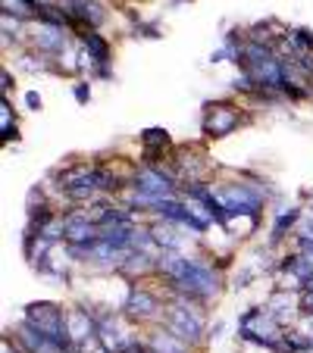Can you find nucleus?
I'll return each instance as SVG.
<instances>
[{"label":"nucleus","instance_id":"nucleus-15","mask_svg":"<svg viewBox=\"0 0 313 353\" xmlns=\"http://www.w3.org/2000/svg\"><path fill=\"white\" fill-rule=\"evenodd\" d=\"M79 44H82V47H88L97 63H113V41H110L104 32H91V34H85V38H82Z\"/></svg>","mask_w":313,"mask_h":353},{"label":"nucleus","instance_id":"nucleus-21","mask_svg":"<svg viewBox=\"0 0 313 353\" xmlns=\"http://www.w3.org/2000/svg\"><path fill=\"white\" fill-rule=\"evenodd\" d=\"M0 91H3V97H13V91H16V79L10 72V66L0 69Z\"/></svg>","mask_w":313,"mask_h":353},{"label":"nucleus","instance_id":"nucleus-6","mask_svg":"<svg viewBox=\"0 0 313 353\" xmlns=\"http://www.w3.org/2000/svg\"><path fill=\"white\" fill-rule=\"evenodd\" d=\"M73 41H75L73 32H66V28L28 22V50H38V54H47V57H60Z\"/></svg>","mask_w":313,"mask_h":353},{"label":"nucleus","instance_id":"nucleus-16","mask_svg":"<svg viewBox=\"0 0 313 353\" xmlns=\"http://www.w3.org/2000/svg\"><path fill=\"white\" fill-rule=\"evenodd\" d=\"M129 38H138V41H160L163 38V26L157 19H144L141 16L138 22L129 26Z\"/></svg>","mask_w":313,"mask_h":353},{"label":"nucleus","instance_id":"nucleus-20","mask_svg":"<svg viewBox=\"0 0 313 353\" xmlns=\"http://www.w3.org/2000/svg\"><path fill=\"white\" fill-rule=\"evenodd\" d=\"M298 310H301V319H313V288L298 294Z\"/></svg>","mask_w":313,"mask_h":353},{"label":"nucleus","instance_id":"nucleus-8","mask_svg":"<svg viewBox=\"0 0 313 353\" xmlns=\"http://www.w3.org/2000/svg\"><path fill=\"white\" fill-rule=\"evenodd\" d=\"M304 219V203H279L276 207V216L269 222V234H267V244L279 250L282 244H288L294 234V228L301 225Z\"/></svg>","mask_w":313,"mask_h":353},{"label":"nucleus","instance_id":"nucleus-11","mask_svg":"<svg viewBox=\"0 0 313 353\" xmlns=\"http://www.w3.org/2000/svg\"><path fill=\"white\" fill-rule=\"evenodd\" d=\"M263 307L282 322V325H294L301 319V310H298V291H288V288H273L267 297Z\"/></svg>","mask_w":313,"mask_h":353},{"label":"nucleus","instance_id":"nucleus-12","mask_svg":"<svg viewBox=\"0 0 313 353\" xmlns=\"http://www.w3.org/2000/svg\"><path fill=\"white\" fill-rule=\"evenodd\" d=\"M141 338H144V344L151 347L153 353H200V350H194L191 344H185L182 338H176L173 332H167L163 325H153V328H147V332H141Z\"/></svg>","mask_w":313,"mask_h":353},{"label":"nucleus","instance_id":"nucleus-24","mask_svg":"<svg viewBox=\"0 0 313 353\" xmlns=\"http://www.w3.org/2000/svg\"><path fill=\"white\" fill-rule=\"evenodd\" d=\"M222 334H226V322H214V325H210V344H214V341H220Z\"/></svg>","mask_w":313,"mask_h":353},{"label":"nucleus","instance_id":"nucleus-14","mask_svg":"<svg viewBox=\"0 0 313 353\" xmlns=\"http://www.w3.org/2000/svg\"><path fill=\"white\" fill-rule=\"evenodd\" d=\"M0 138H3V144L19 141V113L13 110V100L10 97L0 100Z\"/></svg>","mask_w":313,"mask_h":353},{"label":"nucleus","instance_id":"nucleus-4","mask_svg":"<svg viewBox=\"0 0 313 353\" xmlns=\"http://www.w3.org/2000/svg\"><path fill=\"white\" fill-rule=\"evenodd\" d=\"M282 334H285V325H282L263 303H251V307L238 316L241 344L263 347V350H269V353H282Z\"/></svg>","mask_w":313,"mask_h":353},{"label":"nucleus","instance_id":"nucleus-18","mask_svg":"<svg viewBox=\"0 0 313 353\" xmlns=\"http://www.w3.org/2000/svg\"><path fill=\"white\" fill-rule=\"evenodd\" d=\"M257 279H260L257 269H254L251 263H245V266H238L232 275H229V288H232V291H245V288H251Z\"/></svg>","mask_w":313,"mask_h":353},{"label":"nucleus","instance_id":"nucleus-1","mask_svg":"<svg viewBox=\"0 0 313 353\" xmlns=\"http://www.w3.org/2000/svg\"><path fill=\"white\" fill-rule=\"evenodd\" d=\"M160 325L200 353L210 344V307H204V303H198L191 297L167 294V310H163Z\"/></svg>","mask_w":313,"mask_h":353},{"label":"nucleus","instance_id":"nucleus-25","mask_svg":"<svg viewBox=\"0 0 313 353\" xmlns=\"http://www.w3.org/2000/svg\"><path fill=\"white\" fill-rule=\"evenodd\" d=\"M126 353H153V350H151V347H147V344H144V338H141V341H138V344H135V347H132V350H126Z\"/></svg>","mask_w":313,"mask_h":353},{"label":"nucleus","instance_id":"nucleus-19","mask_svg":"<svg viewBox=\"0 0 313 353\" xmlns=\"http://www.w3.org/2000/svg\"><path fill=\"white\" fill-rule=\"evenodd\" d=\"M73 97H75V103H79V107H88V103H91V79H75L73 81Z\"/></svg>","mask_w":313,"mask_h":353},{"label":"nucleus","instance_id":"nucleus-23","mask_svg":"<svg viewBox=\"0 0 313 353\" xmlns=\"http://www.w3.org/2000/svg\"><path fill=\"white\" fill-rule=\"evenodd\" d=\"M22 103H26V110H32V113H38V110L44 107V97H41V94L32 88V91H26V94H22Z\"/></svg>","mask_w":313,"mask_h":353},{"label":"nucleus","instance_id":"nucleus-7","mask_svg":"<svg viewBox=\"0 0 313 353\" xmlns=\"http://www.w3.org/2000/svg\"><path fill=\"white\" fill-rule=\"evenodd\" d=\"M176 147L179 144L173 141V134H169L167 128L151 125L138 134V154H141L138 163H167Z\"/></svg>","mask_w":313,"mask_h":353},{"label":"nucleus","instance_id":"nucleus-5","mask_svg":"<svg viewBox=\"0 0 313 353\" xmlns=\"http://www.w3.org/2000/svg\"><path fill=\"white\" fill-rule=\"evenodd\" d=\"M22 319L32 322L44 338L57 341V344L69 347L73 338H69V328H66V303H57V300H32L22 307Z\"/></svg>","mask_w":313,"mask_h":353},{"label":"nucleus","instance_id":"nucleus-22","mask_svg":"<svg viewBox=\"0 0 313 353\" xmlns=\"http://www.w3.org/2000/svg\"><path fill=\"white\" fill-rule=\"evenodd\" d=\"M113 79H116L113 63H97V69H94L91 81H113Z\"/></svg>","mask_w":313,"mask_h":353},{"label":"nucleus","instance_id":"nucleus-2","mask_svg":"<svg viewBox=\"0 0 313 353\" xmlns=\"http://www.w3.org/2000/svg\"><path fill=\"white\" fill-rule=\"evenodd\" d=\"M163 310H167V294H163V281H126V294H122V307L120 313L132 322L138 332L160 325Z\"/></svg>","mask_w":313,"mask_h":353},{"label":"nucleus","instance_id":"nucleus-9","mask_svg":"<svg viewBox=\"0 0 313 353\" xmlns=\"http://www.w3.org/2000/svg\"><path fill=\"white\" fill-rule=\"evenodd\" d=\"M66 328H69V338L73 344H85V341L97 338V319L88 313L82 303H66Z\"/></svg>","mask_w":313,"mask_h":353},{"label":"nucleus","instance_id":"nucleus-3","mask_svg":"<svg viewBox=\"0 0 313 353\" xmlns=\"http://www.w3.org/2000/svg\"><path fill=\"white\" fill-rule=\"evenodd\" d=\"M251 122H254V113L232 97L207 100L200 107V134H204V141H222L229 134H235L238 128L251 125Z\"/></svg>","mask_w":313,"mask_h":353},{"label":"nucleus","instance_id":"nucleus-17","mask_svg":"<svg viewBox=\"0 0 313 353\" xmlns=\"http://www.w3.org/2000/svg\"><path fill=\"white\" fill-rule=\"evenodd\" d=\"M288 44L294 47V54H313V28L307 26H294L292 32H288Z\"/></svg>","mask_w":313,"mask_h":353},{"label":"nucleus","instance_id":"nucleus-13","mask_svg":"<svg viewBox=\"0 0 313 353\" xmlns=\"http://www.w3.org/2000/svg\"><path fill=\"white\" fill-rule=\"evenodd\" d=\"M16 57V69L19 72H28V75H60L57 69V57H47V54H38V50H19Z\"/></svg>","mask_w":313,"mask_h":353},{"label":"nucleus","instance_id":"nucleus-10","mask_svg":"<svg viewBox=\"0 0 313 353\" xmlns=\"http://www.w3.org/2000/svg\"><path fill=\"white\" fill-rule=\"evenodd\" d=\"M157 256L141 254V250H129L116 279H122V281H151V279H157Z\"/></svg>","mask_w":313,"mask_h":353}]
</instances>
